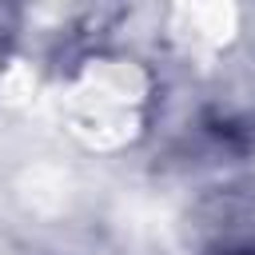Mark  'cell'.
<instances>
[{"mask_svg":"<svg viewBox=\"0 0 255 255\" xmlns=\"http://www.w3.org/2000/svg\"><path fill=\"white\" fill-rule=\"evenodd\" d=\"M235 255H255V251H235Z\"/></svg>","mask_w":255,"mask_h":255,"instance_id":"6da1fadb","label":"cell"}]
</instances>
